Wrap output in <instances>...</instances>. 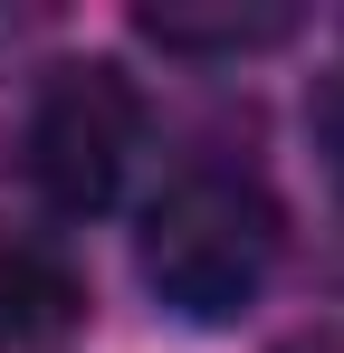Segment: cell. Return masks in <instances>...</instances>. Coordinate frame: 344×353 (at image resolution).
<instances>
[{"label": "cell", "mask_w": 344, "mask_h": 353, "mask_svg": "<svg viewBox=\"0 0 344 353\" xmlns=\"http://www.w3.org/2000/svg\"><path fill=\"white\" fill-rule=\"evenodd\" d=\"M134 143H144V96H134V77L106 67V58H67V67H48V86H39V105H29L19 172L39 181L48 210L86 220V210H106L115 191H124Z\"/></svg>", "instance_id": "obj_2"}, {"label": "cell", "mask_w": 344, "mask_h": 353, "mask_svg": "<svg viewBox=\"0 0 344 353\" xmlns=\"http://www.w3.org/2000/svg\"><path fill=\"white\" fill-rule=\"evenodd\" d=\"M287 353H344V325H325V334H296Z\"/></svg>", "instance_id": "obj_5"}, {"label": "cell", "mask_w": 344, "mask_h": 353, "mask_svg": "<svg viewBox=\"0 0 344 353\" xmlns=\"http://www.w3.org/2000/svg\"><path fill=\"white\" fill-rule=\"evenodd\" d=\"M77 315H86L77 268L39 239L0 230V344H57V334H77Z\"/></svg>", "instance_id": "obj_3"}, {"label": "cell", "mask_w": 344, "mask_h": 353, "mask_svg": "<svg viewBox=\"0 0 344 353\" xmlns=\"http://www.w3.org/2000/svg\"><path fill=\"white\" fill-rule=\"evenodd\" d=\"M134 258H144V287L182 325H229L239 305H258L278 268V201L239 172H182L144 210Z\"/></svg>", "instance_id": "obj_1"}, {"label": "cell", "mask_w": 344, "mask_h": 353, "mask_svg": "<svg viewBox=\"0 0 344 353\" xmlns=\"http://www.w3.org/2000/svg\"><path fill=\"white\" fill-rule=\"evenodd\" d=\"M134 29L182 58H239V48L296 39V10H134Z\"/></svg>", "instance_id": "obj_4"}]
</instances>
